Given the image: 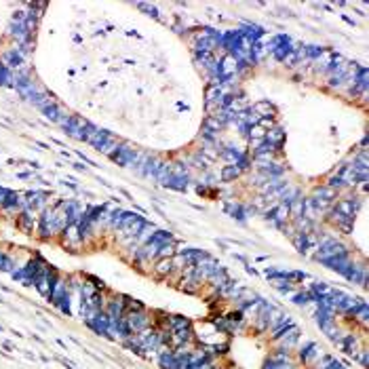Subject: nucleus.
<instances>
[{"instance_id":"nucleus-12","label":"nucleus","mask_w":369,"mask_h":369,"mask_svg":"<svg viewBox=\"0 0 369 369\" xmlns=\"http://www.w3.org/2000/svg\"><path fill=\"white\" fill-rule=\"evenodd\" d=\"M222 158L224 160H230V165H239L241 160L245 158V154H243V152H237L235 148H228V150L222 152Z\"/></svg>"},{"instance_id":"nucleus-1","label":"nucleus","mask_w":369,"mask_h":369,"mask_svg":"<svg viewBox=\"0 0 369 369\" xmlns=\"http://www.w3.org/2000/svg\"><path fill=\"white\" fill-rule=\"evenodd\" d=\"M152 317L154 312H148L146 308L143 310H133V312H124L123 319H124V325H127L129 334H141L143 329H148L152 325Z\"/></svg>"},{"instance_id":"nucleus-9","label":"nucleus","mask_w":369,"mask_h":369,"mask_svg":"<svg viewBox=\"0 0 369 369\" xmlns=\"http://www.w3.org/2000/svg\"><path fill=\"white\" fill-rule=\"evenodd\" d=\"M158 365L163 367V369H179V361L175 359L173 350H169V353L158 355Z\"/></svg>"},{"instance_id":"nucleus-3","label":"nucleus","mask_w":369,"mask_h":369,"mask_svg":"<svg viewBox=\"0 0 369 369\" xmlns=\"http://www.w3.org/2000/svg\"><path fill=\"white\" fill-rule=\"evenodd\" d=\"M158 228L154 226V224H143V228L137 232V237H135V241H133V245H131V251H137L139 247H143L146 243L154 237V232H156Z\"/></svg>"},{"instance_id":"nucleus-13","label":"nucleus","mask_w":369,"mask_h":369,"mask_svg":"<svg viewBox=\"0 0 369 369\" xmlns=\"http://www.w3.org/2000/svg\"><path fill=\"white\" fill-rule=\"evenodd\" d=\"M348 317H355L359 323H361V325H367V317H369V308H367V304L363 302V304L359 306L357 310H353V312H350Z\"/></svg>"},{"instance_id":"nucleus-16","label":"nucleus","mask_w":369,"mask_h":369,"mask_svg":"<svg viewBox=\"0 0 369 369\" xmlns=\"http://www.w3.org/2000/svg\"><path fill=\"white\" fill-rule=\"evenodd\" d=\"M209 369H218V367H215V365H211V367H209Z\"/></svg>"},{"instance_id":"nucleus-7","label":"nucleus","mask_w":369,"mask_h":369,"mask_svg":"<svg viewBox=\"0 0 369 369\" xmlns=\"http://www.w3.org/2000/svg\"><path fill=\"white\" fill-rule=\"evenodd\" d=\"M283 139H285V133H283L281 127H272V129L266 131V143H270L272 148H281Z\"/></svg>"},{"instance_id":"nucleus-2","label":"nucleus","mask_w":369,"mask_h":369,"mask_svg":"<svg viewBox=\"0 0 369 369\" xmlns=\"http://www.w3.org/2000/svg\"><path fill=\"white\" fill-rule=\"evenodd\" d=\"M298 342H300V327L291 325L276 338V346L281 348V353H291V350L298 346Z\"/></svg>"},{"instance_id":"nucleus-11","label":"nucleus","mask_w":369,"mask_h":369,"mask_svg":"<svg viewBox=\"0 0 369 369\" xmlns=\"http://www.w3.org/2000/svg\"><path fill=\"white\" fill-rule=\"evenodd\" d=\"M304 215V199H295L293 203H289V218L291 220H298V218H302Z\"/></svg>"},{"instance_id":"nucleus-10","label":"nucleus","mask_w":369,"mask_h":369,"mask_svg":"<svg viewBox=\"0 0 369 369\" xmlns=\"http://www.w3.org/2000/svg\"><path fill=\"white\" fill-rule=\"evenodd\" d=\"M241 167H237V165H226V167H224L222 169V179H224V182H232V179H237L239 175H241Z\"/></svg>"},{"instance_id":"nucleus-5","label":"nucleus","mask_w":369,"mask_h":369,"mask_svg":"<svg viewBox=\"0 0 369 369\" xmlns=\"http://www.w3.org/2000/svg\"><path fill=\"white\" fill-rule=\"evenodd\" d=\"M152 270H154V272H156V276H158V278H165V276H169L171 272H173V259H171V257L156 259V262H154V266H152Z\"/></svg>"},{"instance_id":"nucleus-8","label":"nucleus","mask_w":369,"mask_h":369,"mask_svg":"<svg viewBox=\"0 0 369 369\" xmlns=\"http://www.w3.org/2000/svg\"><path fill=\"white\" fill-rule=\"evenodd\" d=\"M251 112L253 114H257L259 119H272V114H274V106L270 104V102H257V104H253V108H251Z\"/></svg>"},{"instance_id":"nucleus-15","label":"nucleus","mask_w":369,"mask_h":369,"mask_svg":"<svg viewBox=\"0 0 369 369\" xmlns=\"http://www.w3.org/2000/svg\"><path fill=\"white\" fill-rule=\"evenodd\" d=\"M325 369H346V365H342L340 361H336V359H334V361H331V363H329Z\"/></svg>"},{"instance_id":"nucleus-4","label":"nucleus","mask_w":369,"mask_h":369,"mask_svg":"<svg viewBox=\"0 0 369 369\" xmlns=\"http://www.w3.org/2000/svg\"><path fill=\"white\" fill-rule=\"evenodd\" d=\"M323 264H325L327 268H331V270H336V272H340V274H344L346 270L350 268V264H353V262H350V255L346 253V255H338V257L325 259Z\"/></svg>"},{"instance_id":"nucleus-6","label":"nucleus","mask_w":369,"mask_h":369,"mask_svg":"<svg viewBox=\"0 0 369 369\" xmlns=\"http://www.w3.org/2000/svg\"><path fill=\"white\" fill-rule=\"evenodd\" d=\"M291 325H295L293 317H289V314H283V319L278 321L274 327H270V329H268V331H270V338H272V340H276V338L281 336V334H283V331H285L287 327H291Z\"/></svg>"},{"instance_id":"nucleus-14","label":"nucleus","mask_w":369,"mask_h":369,"mask_svg":"<svg viewBox=\"0 0 369 369\" xmlns=\"http://www.w3.org/2000/svg\"><path fill=\"white\" fill-rule=\"evenodd\" d=\"M291 300H293V304H298V306H306V304L312 302V295L308 291H298V293L291 295Z\"/></svg>"}]
</instances>
